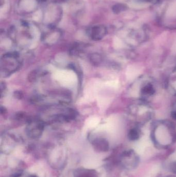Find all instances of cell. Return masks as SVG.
Here are the masks:
<instances>
[{"mask_svg":"<svg viewBox=\"0 0 176 177\" xmlns=\"http://www.w3.org/2000/svg\"><path fill=\"white\" fill-rule=\"evenodd\" d=\"M22 59L17 52H9L3 55L0 62L1 75L7 77L17 72L21 67Z\"/></svg>","mask_w":176,"mask_h":177,"instance_id":"cell-1","label":"cell"},{"mask_svg":"<svg viewBox=\"0 0 176 177\" xmlns=\"http://www.w3.org/2000/svg\"><path fill=\"white\" fill-rule=\"evenodd\" d=\"M45 122L39 118H30L27 122L25 132L28 137L38 138L44 130Z\"/></svg>","mask_w":176,"mask_h":177,"instance_id":"cell-2","label":"cell"},{"mask_svg":"<svg viewBox=\"0 0 176 177\" xmlns=\"http://www.w3.org/2000/svg\"><path fill=\"white\" fill-rule=\"evenodd\" d=\"M61 33L58 31H54L45 34L42 36V41L45 44L51 46L58 41L61 37Z\"/></svg>","mask_w":176,"mask_h":177,"instance_id":"cell-3","label":"cell"},{"mask_svg":"<svg viewBox=\"0 0 176 177\" xmlns=\"http://www.w3.org/2000/svg\"><path fill=\"white\" fill-rule=\"evenodd\" d=\"M105 31L103 28L99 26H96L91 29L89 35L91 39L94 41H99L105 36Z\"/></svg>","mask_w":176,"mask_h":177,"instance_id":"cell-4","label":"cell"},{"mask_svg":"<svg viewBox=\"0 0 176 177\" xmlns=\"http://www.w3.org/2000/svg\"><path fill=\"white\" fill-rule=\"evenodd\" d=\"M93 145L96 149L99 151H105L109 149V143L107 140L102 138L95 139L93 141Z\"/></svg>","mask_w":176,"mask_h":177,"instance_id":"cell-5","label":"cell"},{"mask_svg":"<svg viewBox=\"0 0 176 177\" xmlns=\"http://www.w3.org/2000/svg\"><path fill=\"white\" fill-rule=\"evenodd\" d=\"M75 175L76 177H98L96 172L93 170L81 169L77 170Z\"/></svg>","mask_w":176,"mask_h":177,"instance_id":"cell-6","label":"cell"},{"mask_svg":"<svg viewBox=\"0 0 176 177\" xmlns=\"http://www.w3.org/2000/svg\"><path fill=\"white\" fill-rule=\"evenodd\" d=\"M89 60L91 63L94 66H99L102 62V57L101 55L97 53H91L89 55Z\"/></svg>","mask_w":176,"mask_h":177,"instance_id":"cell-7","label":"cell"},{"mask_svg":"<svg viewBox=\"0 0 176 177\" xmlns=\"http://www.w3.org/2000/svg\"><path fill=\"white\" fill-rule=\"evenodd\" d=\"M142 93L146 95H152L154 93V90L151 84H147L142 88Z\"/></svg>","mask_w":176,"mask_h":177,"instance_id":"cell-8","label":"cell"},{"mask_svg":"<svg viewBox=\"0 0 176 177\" xmlns=\"http://www.w3.org/2000/svg\"><path fill=\"white\" fill-rule=\"evenodd\" d=\"M42 72L39 71V70H35L32 72H30V74L28 75V80L30 81L34 82L36 81L37 79H38L39 77H40L41 73Z\"/></svg>","mask_w":176,"mask_h":177,"instance_id":"cell-9","label":"cell"},{"mask_svg":"<svg viewBox=\"0 0 176 177\" xmlns=\"http://www.w3.org/2000/svg\"><path fill=\"white\" fill-rule=\"evenodd\" d=\"M139 136L140 133L136 129H132L129 133V138L132 140H137L139 138Z\"/></svg>","mask_w":176,"mask_h":177,"instance_id":"cell-10","label":"cell"},{"mask_svg":"<svg viewBox=\"0 0 176 177\" xmlns=\"http://www.w3.org/2000/svg\"><path fill=\"white\" fill-rule=\"evenodd\" d=\"M176 14V2L174 3L173 5L171 6L168 11V15L169 16H173Z\"/></svg>","mask_w":176,"mask_h":177,"instance_id":"cell-11","label":"cell"},{"mask_svg":"<svg viewBox=\"0 0 176 177\" xmlns=\"http://www.w3.org/2000/svg\"><path fill=\"white\" fill-rule=\"evenodd\" d=\"M6 86L4 82L1 81V97H3V94L6 92Z\"/></svg>","mask_w":176,"mask_h":177,"instance_id":"cell-12","label":"cell"},{"mask_svg":"<svg viewBox=\"0 0 176 177\" xmlns=\"http://www.w3.org/2000/svg\"><path fill=\"white\" fill-rule=\"evenodd\" d=\"M14 95H15V97H16L17 98H19V99H21L23 97V94L21 92H16L15 93Z\"/></svg>","mask_w":176,"mask_h":177,"instance_id":"cell-13","label":"cell"},{"mask_svg":"<svg viewBox=\"0 0 176 177\" xmlns=\"http://www.w3.org/2000/svg\"><path fill=\"white\" fill-rule=\"evenodd\" d=\"M171 169L173 172H174L175 173H176V162H175L172 164Z\"/></svg>","mask_w":176,"mask_h":177,"instance_id":"cell-14","label":"cell"},{"mask_svg":"<svg viewBox=\"0 0 176 177\" xmlns=\"http://www.w3.org/2000/svg\"><path fill=\"white\" fill-rule=\"evenodd\" d=\"M6 112V109L4 107H3L2 106H1V113L2 114H5Z\"/></svg>","mask_w":176,"mask_h":177,"instance_id":"cell-15","label":"cell"},{"mask_svg":"<svg viewBox=\"0 0 176 177\" xmlns=\"http://www.w3.org/2000/svg\"><path fill=\"white\" fill-rule=\"evenodd\" d=\"M34 177V176H32V177Z\"/></svg>","mask_w":176,"mask_h":177,"instance_id":"cell-16","label":"cell"}]
</instances>
